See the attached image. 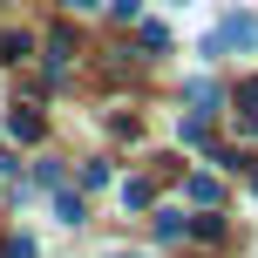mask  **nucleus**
Segmentation results:
<instances>
[{
    "label": "nucleus",
    "mask_w": 258,
    "mask_h": 258,
    "mask_svg": "<svg viewBox=\"0 0 258 258\" xmlns=\"http://www.w3.org/2000/svg\"><path fill=\"white\" fill-rule=\"evenodd\" d=\"M238 109H245V122L258 129V82H245V89H238Z\"/></svg>",
    "instance_id": "nucleus-3"
},
{
    "label": "nucleus",
    "mask_w": 258,
    "mask_h": 258,
    "mask_svg": "<svg viewBox=\"0 0 258 258\" xmlns=\"http://www.w3.org/2000/svg\"><path fill=\"white\" fill-rule=\"evenodd\" d=\"M7 129H14L21 143H34V136H41V116H34V109H14V116H7Z\"/></svg>",
    "instance_id": "nucleus-2"
},
{
    "label": "nucleus",
    "mask_w": 258,
    "mask_h": 258,
    "mask_svg": "<svg viewBox=\"0 0 258 258\" xmlns=\"http://www.w3.org/2000/svg\"><path fill=\"white\" fill-rule=\"evenodd\" d=\"M218 48H258V21L251 14H231L218 34H204V54H218Z\"/></svg>",
    "instance_id": "nucleus-1"
}]
</instances>
